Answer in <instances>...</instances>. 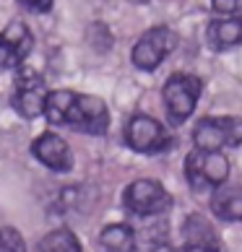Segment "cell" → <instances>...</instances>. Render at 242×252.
Segmentation results:
<instances>
[{"instance_id":"cell-19","label":"cell","mask_w":242,"mask_h":252,"mask_svg":"<svg viewBox=\"0 0 242 252\" xmlns=\"http://www.w3.org/2000/svg\"><path fill=\"white\" fill-rule=\"evenodd\" d=\"M26 11H32V13H47L52 11V0H18Z\"/></svg>"},{"instance_id":"cell-4","label":"cell","mask_w":242,"mask_h":252,"mask_svg":"<svg viewBox=\"0 0 242 252\" xmlns=\"http://www.w3.org/2000/svg\"><path fill=\"white\" fill-rule=\"evenodd\" d=\"M174 47H177V34L170 26H154L133 44L130 60L138 70H156Z\"/></svg>"},{"instance_id":"cell-11","label":"cell","mask_w":242,"mask_h":252,"mask_svg":"<svg viewBox=\"0 0 242 252\" xmlns=\"http://www.w3.org/2000/svg\"><path fill=\"white\" fill-rule=\"evenodd\" d=\"M211 211L221 221H242V188H216L211 192Z\"/></svg>"},{"instance_id":"cell-6","label":"cell","mask_w":242,"mask_h":252,"mask_svg":"<svg viewBox=\"0 0 242 252\" xmlns=\"http://www.w3.org/2000/svg\"><path fill=\"white\" fill-rule=\"evenodd\" d=\"M125 208L133 213V216H156V213H164L172 205V198L159 182L154 180H136L125 188L123 195Z\"/></svg>"},{"instance_id":"cell-17","label":"cell","mask_w":242,"mask_h":252,"mask_svg":"<svg viewBox=\"0 0 242 252\" xmlns=\"http://www.w3.org/2000/svg\"><path fill=\"white\" fill-rule=\"evenodd\" d=\"M0 252H26L24 239L16 229H11V226L0 229Z\"/></svg>"},{"instance_id":"cell-9","label":"cell","mask_w":242,"mask_h":252,"mask_svg":"<svg viewBox=\"0 0 242 252\" xmlns=\"http://www.w3.org/2000/svg\"><path fill=\"white\" fill-rule=\"evenodd\" d=\"M34 47V36L24 21H11L0 34V68H21Z\"/></svg>"},{"instance_id":"cell-2","label":"cell","mask_w":242,"mask_h":252,"mask_svg":"<svg viewBox=\"0 0 242 252\" xmlns=\"http://www.w3.org/2000/svg\"><path fill=\"white\" fill-rule=\"evenodd\" d=\"M201 91H203V81L198 76H190V73H174L164 83V89H162L164 107H167V115H170V120L174 125H182L195 112Z\"/></svg>"},{"instance_id":"cell-3","label":"cell","mask_w":242,"mask_h":252,"mask_svg":"<svg viewBox=\"0 0 242 252\" xmlns=\"http://www.w3.org/2000/svg\"><path fill=\"white\" fill-rule=\"evenodd\" d=\"M227 177H229V161L224 154L193 151L185 158V180L195 192L216 190L227 182Z\"/></svg>"},{"instance_id":"cell-8","label":"cell","mask_w":242,"mask_h":252,"mask_svg":"<svg viewBox=\"0 0 242 252\" xmlns=\"http://www.w3.org/2000/svg\"><path fill=\"white\" fill-rule=\"evenodd\" d=\"M65 125H73L89 135H104L109 127V109L104 104V99L91 96V94H76Z\"/></svg>"},{"instance_id":"cell-1","label":"cell","mask_w":242,"mask_h":252,"mask_svg":"<svg viewBox=\"0 0 242 252\" xmlns=\"http://www.w3.org/2000/svg\"><path fill=\"white\" fill-rule=\"evenodd\" d=\"M195 151L221 154V148L242 146V117H203L193 127Z\"/></svg>"},{"instance_id":"cell-12","label":"cell","mask_w":242,"mask_h":252,"mask_svg":"<svg viewBox=\"0 0 242 252\" xmlns=\"http://www.w3.org/2000/svg\"><path fill=\"white\" fill-rule=\"evenodd\" d=\"M208 39L216 50H232L242 44V16L221 18V21H211L208 26Z\"/></svg>"},{"instance_id":"cell-7","label":"cell","mask_w":242,"mask_h":252,"mask_svg":"<svg viewBox=\"0 0 242 252\" xmlns=\"http://www.w3.org/2000/svg\"><path fill=\"white\" fill-rule=\"evenodd\" d=\"M50 91L44 89V78L34 68H18L16 86H13V107L21 117H39L44 112V99Z\"/></svg>"},{"instance_id":"cell-16","label":"cell","mask_w":242,"mask_h":252,"mask_svg":"<svg viewBox=\"0 0 242 252\" xmlns=\"http://www.w3.org/2000/svg\"><path fill=\"white\" fill-rule=\"evenodd\" d=\"M39 250L42 252H81V245H78V239L73 237V231L58 229V231H52V234H47L42 239Z\"/></svg>"},{"instance_id":"cell-18","label":"cell","mask_w":242,"mask_h":252,"mask_svg":"<svg viewBox=\"0 0 242 252\" xmlns=\"http://www.w3.org/2000/svg\"><path fill=\"white\" fill-rule=\"evenodd\" d=\"M211 5H213V11H216V13L232 16V13H237L242 8V0H211Z\"/></svg>"},{"instance_id":"cell-13","label":"cell","mask_w":242,"mask_h":252,"mask_svg":"<svg viewBox=\"0 0 242 252\" xmlns=\"http://www.w3.org/2000/svg\"><path fill=\"white\" fill-rule=\"evenodd\" d=\"M99 245L107 252H136V231L128 223H109L102 229Z\"/></svg>"},{"instance_id":"cell-20","label":"cell","mask_w":242,"mask_h":252,"mask_svg":"<svg viewBox=\"0 0 242 252\" xmlns=\"http://www.w3.org/2000/svg\"><path fill=\"white\" fill-rule=\"evenodd\" d=\"M182 252H221V247H208V245H185Z\"/></svg>"},{"instance_id":"cell-10","label":"cell","mask_w":242,"mask_h":252,"mask_svg":"<svg viewBox=\"0 0 242 252\" xmlns=\"http://www.w3.org/2000/svg\"><path fill=\"white\" fill-rule=\"evenodd\" d=\"M32 154L36 156V161H42L44 166H50L52 172H68L73 166L70 146L55 133H44L32 143Z\"/></svg>"},{"instance_id":"cell-21","label":"cell","mask_w":242,"mask_h":252,"mask_svg":"<svg viewBox=\"0 0 242 252\" xmlns=\"http://www.w3.org/2000/svg\"><path fill=\"white\" fill-rule=\"evenodd\" d=\"M151 252H180V250H174V247H170V245H156Z\"/></svg>"},{"instance_id":"cell-14","label":"cell","mask_w":242,"mask_h":252,"mask_svg":"<svg viewBox=\"0 0 242 252\" xmlns=\"http://www.w3.org/2000/svg\"><path fill=\"white\" fill-rule=\"evenodd\" d=\"M73 99H76V91H68V89L50 91L47 99H44V112H42V115L47 117L52 125H65L68 112L73 107Z\"/></svg>"},{"instance_id":"cell-5","label":"cell","mask_w":242,"mask_h":252,"mask_svg":"<svg viewBox=\"0 0 242 252\" xmlns=\"http://www.w3.org/2000/svg\"><path fill=\"white\" fill-rule=\"evenodd\" d=\"M125 141L138 154H162L172 146V138L164 130V125L148 115L130 117V123L125 127Z\"/></svg>"},{"instance_id":"cell-15","label":"cell","mask_w":242,"mask_h":252,"mask_svg":"<svg viewBox=\"0 0 242 252\" xmlns=\"http://www.w3.org/2000/svg\"><path fill=\"white\" fill-rule=\"evenodd\" d=\"M185 245H208V247H219L216 231L213 226L201 216V213H190L185 221Z\"/></svg>"},{"instance_id":"cell-22","label":"cell","mask_w":242,"mask_h":252,"mask_svg":"<svg viewBox=\"0 0 242 252\" xmlns=\"http://www.w3.org/2000/svg\"><path fill=\"white\" fill-rule=\"evenodd\" d=\"M133 3H146V0H133Z\"/></svg>"}]
</instances>
